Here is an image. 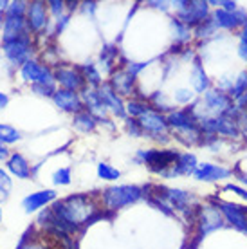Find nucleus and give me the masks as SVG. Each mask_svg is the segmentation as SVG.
<instances>
[{
  "mask_svg": "<svg viewBox=\"0 0 247 249\" xmlns=\"http://www.w3.org/2000/svg\"><path fill=\"white\" fill-rule=\"evenodd\" d=\"M51 210L56 217V228L53 231H63V233H74L80 226L88 224L98 217L96 204L88 195L83 193L54 200Z\"/></svg>",
  "mask_w": 247,
  "mask_h": 249,
  "instance_id": "nucleus-1",
  "label": "nucleus"
},
{
  "mask_svg": "<svg viewBox=\"0 0 247 249\" xmlns=\"http://www.w3.org/2000/svg\"><path fill=\"white\" fill-rule=\"evenodd\" d=\"M144 197V190L134 184H118L103 190V204L106 210H121L124 206L136 204Z\"/></svg>",
  "mask_w": 247,
  "mask_h": 249,
  "instance_id": "nucleus-2",
  "label": "nucleus"
},
{
  "mask_svg": "<svg viewBox=\"0 0 247 249\" xmlns=\"http://www.w3.org/2000/svg\"><path fill=\"white\" fill-rule=\"evenodd\" d=\"M179 159V154L173 150H137L136 161L139 164L148 166L152 172L159 174L161 177H166L168 172L175 166V162Z\"/></svg>",
  "mask_w": 247,
  "mask_h": 249,
  "instance_id": "nucleus-3",
  "label": "nucleus"
},
{
  "mask_svg": "<svg viewBox=\"0 0 247 249\" xmlns=\"http://www.w3.org/2000/svg\"><path fill=\"white\" fill-rule=\"evenodd\" d=\"M0 51H2V54H4L9 67L20 69L25 62L33 60V54H35V42H33L31 35H27V36L17 38V40L2 42V44H0Z\"/></svg>",
  "mask_w": 247,
  "mask_h": 249,
  "instance_id": "nucleus-4",
  "label": "nucleus"
},
{
  "mask_svg": "<svg viewBox=\"0 0 247 249\" xmlns=\"http://www.w3.org/2000/svg\"><path fill=\"white\" fill-rule=\"evenodd\" d=\"M18 76L22 78V81L29 83V85H35V83H49V85H56L54 81V71L47 65V63H42L38 60H29L25 62L22 67L18 69Z\"/></svg>",
  "mask_w": 247,
  "mask_h": 249,
  "instance_id": "nucleus-5",
  "label": "nucleus"
},
{
  "mask_svg": "<svg viewBox=\"0 0 247 249\" xmlns=\"http://www.w3.org/2000/svg\"><path fill=\"white\" fill-rule=\"evenodd\" d=\"M173 7H175V13H177V18L188 27L190 25H200L206 18H210L208 2H184V0H179V2H173Z\"/></svg>",
  "mask_w": 247,
  "mask_h": 249,
  "instance_id": "nucleus-6",
  "label": "nucleus"
},
{
  "mask_svg": "<svg viewBox=\"0 0 247 249\" xmlns=\"http://www.w3.org/2000/svg\"><path fill=\"white\" fill-rule=\"evenodd\" d=\"M141 128L144 134H148L150 137L154 139H159V141H166L168 134H170V124H168V119L164 114L157 112L155 108H148L146 112L142 114L141 118L137 119Z\"/></svg>",
  "mask_w": 247,
  "mask_h": 249,
  "instance_id": "nucleus-7",
  "label": "nucleus"
},
{
  "mask_svg": "<svg viewBox=\"0 0 247 249\" xmlns=\"http://www.w3.org/2000/svg\"><path fill=\"white\" fill-rule=\"evenodd\" d=\"M49 7H47V2H42V0H33L27 6V13H25V20H27V25H29V31L35 33V35H42L45 29H49Z\"/></svg>",
  "mask_w": 247,
  "mask_h": 249,
  "instance_id": "nucleus-8",
  "label": "nucleus"
},
{
  "mask_svg": "<svg viewBox=\"0 0 247 249\" xmlns=\"http://www.w3.org/2000/svg\"><path fill=\"white\" fill-rule=\"evenodd\" d=\"M53 71H54L56 85H60L58 89H65V90H72V92H78V90L85 89L87 81L80 69H74L71 65H58Z\"/></svg>",
  "mask_w": 247,
  "mask_h": 249,
  "instance_id": "nucleus-9",
  "label": "nucleus"
},
{
  "mask_svg": "<svg viewBox=\"0 0 247 249\" xmlns=\"http://www.w3.org/2000/svg\"><path fill=\"white\" fill-rule=\"evenodd\" d=\"M202 103L208 108V112L215 114V116H228L229 110L235 107L233 101H231V96L228 92L220 90V89H210V90H206Z\"/></svg>",
  "mask_w": 247,
  "mask_h": 249,
  "instance_id": "nucleus-10",
  "label": "nucleus"
},
{
  "mask_svg": "<svg viewBox=\"0 0 247 249\" xmlns=\"http://www.w3.org/2000/svg\"><path fill=\"white\" fill-rule=\"evenodd\" d=\"M224 226V215L222 212L211 204H206L200 208L198 213V235L204 237L210 231H215Z\"/></svg>",
  "mask_w": 247,
  "mask_h": 249,
  "instance_id": "nucleus-11",
  "label": "nucleus"
},
{
  "mask_svg": "<svg viewBox=\"0 0 247 249\" xmlns=\"http://www.w3.org/2000/svg\"><path fill=\"white\" fill-rule=\"evenodd\" d=\"M81 100H83V107H85L87 112H90L94 118L98 119V123H105L108 121L106 119V107L101 100V96H99L98 89H92V87H85L81 90Z\"/></svg>",
  "mask_w": 247,
  "mask_h": 249,
  "instance_id": "nucleus-12",
  "label": "nucleus"
},
{
  "mask_svg": "<svg viewBox=\"0 0 247 249\" xmlns=\"http://www.w3.org/2000/svg\"><path fill=\"white\" fill-rule=\"evenodd\" d=\"M51 100H53L54 107H58V108L63 110V112L78 114V112H81V110H85V107H83V100H81V94L72 92V90L58 89Z\"/></svg>",
  "mask_w": 247,
  "mask_h": 249,
  "instance_id": "nucleus-13",
  "label": "nucleus"
},
{
  "mask_svg": "<svg viewBox=\"0 0 247 249\" xmlns=\"http://www.w3.org/2000/svg\"><path fill=\"white\" fill-rule=\"evenodd\" d=\"M27 35H31V31H29L25 17H6L4 25L0 29V40L2 42L17 40V38L27 36Z\"/></svg>",
  "mask_w": 247,
  "mask_h": 249,
  "instance_id": "nucleus-14",
  "label": "nucleus"
},
{
  "mask_svg": "<svg viewBox=\"0 0 247 249\" xmlns=\"http://www.w3.org/2000/svg\"><path fill=\"white\" fill-rule=\"evenodd\" d=\"M98 92H99V96H101L103 103H105L106 110H110L114 116H118V118H121V119L126 118V108H124L123 100H121V96L110 87L108 81H103V83L99 85Z\"/></svg>",
  "mask_w": 247,
  "mask_h": 249,
  "instance_id": "nucleus-15",
  "label": "nucleus"
},
{
  "mask_svg": "<svg viewBox=\"0 0 247 249\" xmlns=\"http://www.w3.org/2000/svg\"><path fill=\"white\" fill-rule=\"evenodd\" d=\"M56 199H58L56 190H38V192L25 195L22 199V208H24L25 213H36L42 210L43 206L54 202Z\"/></svg>",
  "mask_w": 247,
  "mask_h": 249,
  "instance_id": "nucleus-16",
  "label": "nucleus"
},
{
  "mask_svg": "<svg viewBox=\"0 0 247 249\" xmlns=\"http://www.w3.org/2000/svg\"><path fill=\"white\" fill-rule=\"evenodd\" d=\"M215 29H235L238 25H244L247 22L246 11H224V9H216L215 15L211 17Z\"/></svg>",
  "mask_w": 247,
  "mask_h": 249,
  "instance_id": "nucleus-17",
  "label": "nucleus"
},
{
  "mask_svg": "<svg viewBox=\"0 0 247 249\" xmlns=\"http://www.w3.org/2000/svg\"><path fill=\"white\" fill-rule=\"evenodd\" d=\"M6 170L9 172V175L22 179V181H27L33 177L31 162L27 161L24 154H20V152H13L11 157L6 161Z\"/></svg>",
  "mask_w": 247,
  "mask_h": 249,
  "instance_id": "nucleus-18",
  "label": "nucleus"
},
{
  "mask_svg": "<svg viewBox=\"0 0 247 249\" xmlns=\"http://www.w3.org/2000/svg\"><path fill=\"white\" fill-rule=\"evenodd\" d=\"M218 208H220V212H222L224 217L231 222V226H235L236 230L247 235V213H246V208L236 206V204H231V202H222V200L218 202Z\"/></svg>",
  "mask_w": 247,
  "mask_h": 249,
  "instance_id": "nucleus-19",
  "label": "nucleus"
},
{
  "mask_svg": "<svg viewBox=\"0 0 247 249\" xmlns=\"http://www.w3.org/2000/svg\"><path fill=\"white\" fill-rule=\"evenodd\" d=\"M229 175H231V170L224 168V166H218V164L202 162V164H198L197 166L193 177H195L197 181L211 182V181H220V179H226V177H229Z\"/></svg>",
  "mask_w": 247,
  "mask_h": 249,
  "instance_id": "nucleus-20",
  "label": "nucleus"
},
{
  "mask_svg": "<svg viewBox=\"0 0 247 249\" xmlns=\"http://www.w3.org/2000/svg\"><path fill=\"white\" fill-rule=\"evenodd\" d=\"M134 81H136V78H132L124 69H119V71L112 72V78L108 83L119 96H128V94L134 92Z\"/></svg>",
  "mask_w": 247,
  "mask_h": 249,
  "instance_id": "nucleus-21",
  "label": "nucleus"
},
{
  "mask_svg": "<svg viewBox=\"0 0 247 249\" xmlns=\"http://www.w3.org/2000/svg\"><path fill=\"white\" fill-rule=\"evenodd\" d=\"M197 157L190 154V152H186V154H179V159L175 162V166H173L170 172H168L166 177H175V175H190V174H195V170H197Z\"/></svg>",
  "mask_w": 247,
  "mask_h": 249,
  "instance_id": "nucleus-22",
  "label": "nucleus"
},
{
  "mask_svg": "<svg viewBox=\"0 0 247 249\" xmlns=\"http://www.w3.org/2000/svg\"><path fill=\"white\" fill-rule=\"evenodd\" d=\"M192 85L195 89V92L198 94H204L206 90H210V78L206 74L204 67L200 60H195L192 67Z\"/></svg>",
  "mask_w": 247,
  "mask_h": 249,
  "instance_id": "nucleus-23",
  "label": "nucleus"
},
{
  "mask_svg": "<svg viewBox=\"0 0 247 249\" xmlns=\"http://www.w3.org/2000/svg\"><path fill=\"white\" fill-rule=\"evenodd\" d=\"M72 126L81 134H88V132H94V128L98 126V119L94 118L90 112L81 110V112L72 116Z\"/></svg>",
  "mask_w": 247,
  "mask_h": 249,
  "instance_id": "nucleus-24",
  "label": "nucleus"
},
{
  "mask_svg": "<svg viewBox=\"0 0 247 249\" xmlns=\"http://www.w3.org/2000/svg\"><path fill=\"white\" fill-rule=\"evenodd\" d=\"M20 139H22L20 130H17L15 126H11V124H7V123H0V143H4L6 146H9V144L18 143Z\"/></svg>",
  "mask_w": 247,
  "mask_h": 249,
  "instance_id": "nucleus-25",
  "label": "nucleus"
},
{
  "mask_svg": "<svg viewBox=\"0 0 247 249\" xmlns=\"http://www.w3.org/2000/svg\"><path fill=\"white\" fill-rule=\"evenodd\" d=\"M170 25H172V31H173V40H175L177 44H184V42H188V40L192 38L190 27L186 24H182L179 18H172Z\"/></svg>",
  "mask_w": 247,
  "mask_h": 249,
  "instance_id": "nucleus-26",
  "label": "nucleus"
},
{
  "mask_svg": "<svg viewBox=\"0 0 247 249\" xmlns=\"http://www.w3.org/2000/svg\"><path fill=\"white\" fill-rule=\"evenodd\" d=\"M124 108H126V114H128V118L139 119L142 114L146 112L148 108H152V107H150L146 101H142V100H130L128 103L124 105Z\"/></svg>",
  "mask_w": 247,
  "mask_h": 249,
  "instance_id": "nucleus-27",
  "label": "nucleus"
},
{
  "mask_svg": "<svg viewBox=\"0 0 247 249\" xmlns=\"http://www.w3.org/2000/svg\"><path fill=\"white\" fill-rule=\"evenodd\" d=\"M96 172H98L99 179H103V181H118L121 177V172L118 168H114L112 164H108V162H99Z\"/></svg>",
  "mask_w": 247,
  "mask_h": 249,
  "instance_id": "nucleus-28",
  "label": "nucleus"
},
{
  "mask_svg": "<svg viewBox=\"0 0 247 249\" xmlns=\"http://www.w3.org/2000/svg\"><path fill=\"white\" fill-rule=\"evenodd\" d=\"M13 192V179L9 172L0 168V200H6Z\"/></svg>",
  "mask_w": 247,
  "mask_h": 249,
  "instance_id": "nucleus-29",
  "label": "nucleus"
},
{
  "mask_svg": "<svg viewBox=\"0 0 247 249\" xmlns=\"http://www.w3.org/2000/svg\"><path fill=\"white\" fill-rule=\"evenodd\" d=\"M72 181V174H71V168L69 166H63V168H58L53 174V184L54 186H69Z\"/></svg>",
  "mask_w": 247,
  "mask_h": 249,
  "instance_id": "nucleus-30",
  "label": "nucleus"
},
{
  "mask_svg": "<svg viewBox=\"0 0 247 249\" xmlns=\"http://www.w3.org/2000/svg\"><path fill=\"white\" fill-rule=\"evenodd\" d=\"M27 6H29V2H25V0H13L6 9V17H25Z\"/></svg>",
  "mask_w": 247,
  "mask_h": 249,
  "instance_id": "nucleus-31",
  "label": "nucleus"
},
{
  "mask_svg": "<svg viewBox=\"0 0 247 249\" xmlns=\"http://www.w3.org/2000/svg\"><path fill=\"white\" fill-rule=\"evenodd\" d=\"M29 87H31V92L35 96H40V98H53L54 92L58 90L56 85H49V83H35Z\"/></svg>",
  "mask_w": 247,
  "mask_h": 249,
  "instance_id": "nucleus-32",
  "label": "nucleus"
},
{
  "mask_svg": "<svg viewBox=\"0 0 247 249\" xmlns=\"http://www.w3.org/2000/svg\"><path fill=\"white\" fill-rule=\"evenodd\" d=\"M246 92H247V72H240V76L233 81V89H231L229 94L236 100V98L244 96Z\"/></svg>",
  "mask_w": 247,
  "mask_h": 249,
  "instance_id": "nucleus-33",
  "label": "nucleus"
},
{
  "mask_svg": "<svg viewBox=\"0 0 247 249\" xmlns=\"http://www.w3.org/2000/svg\"><path fill=\"white\" fill-rule=\"evenodd\" d=\"M47 7H49V15H53L54 20H58L60 17L65 15V2L63 0H49Z\"/></svg>",
  "mask_w": 247,
  "mask_h": 249,
  "instance_id": "nucleus-34",
  "label": "nucleus"
},
{
  "mask_svg": "<svg viewBox=\"0 0 247 249\" xmlns=\"http://www.w3.org/2000/svg\"><path fill=\"white\" fill-rule=\"evenodd\" d=\"M193 98H195V92L190 90V89H177V90L173 92V100L177 101V103H182V105L193 101Z\"/></svg>",
  "mask_w": 247,
  "mask_h": 249,
  "instance_id": "nucleus-35",
  "label": "nucleus"
},
{
  "mask_svg": "<svg viewBox=\"0 0 247 249\" xmlns=\"http://www.w3.org/2000/svg\"><path fill=\"white\" fill-rule=\"evenodd\" d=\"M215 31H216V29H215V24H213L211 17H210V18H206L200 25H197V36L198 38L210 36V35H213Z\"/></svg>",
  "mask_w": 247,
  "mask_h": 249,
  "instance_id": "nucleus-36",
  "label": "nucleus"
},
{
  "mask_svg": "<svg viewBox=\"0 0 247 249\" xmlns=\"http://www.w3.org/2000/svg\"><path fill=\"white\" fill-rule=\"evenodd\" d=\"M124 126H126V132H128L130 136L134 137H141L144 132H142L141 124H139V121L134 118H126L124 119Z\"/></svg>",
  "mask_w": 247,
  "mask_h": 249,
  "instance_id": "nucleus-37",
  "label": "nucleus"
},
{
  "mask_svg": "<svg viewBox=\"0 0 247 249\" xmlns=\"http://www.w3.org/2000/svg\"><path fill=\"white\" fill-rule=\"evenodd\" d=\"M17 249H47V248H45L42 242H38V240H29L27 235H24V238L20 240Z\"/></svg>",
  "mask_w": 247,
  "mask_h": 249,
  "instance_id": "nucleus-38",
  "label": "nucleus"
},
{
  "mask_svg": "<svg viewBox=\"0 0 247 249\" xmlns=\"http://www.w3.org/2000/svg\"><path fill=\"white\" fill-rule=\"evenodd\" d=\"M226 190H228V192L236 193V195H240L242 199L247 200V192H246V190H242L240 186H236V184H228V186H226Z\"/></svg>",
  "mask_w": 247,
  "mask_h": 249,
  "instance_id": "nucleus-39",
  "label": "nucleus"
},
{
  "mask_svg": "<svg viewBox=\"0 0 247 249\" xmlns=\"http://www.w3.org/2000/svg\"><path fill=\"white\" fill-rule=\"evenodd\" d=\"M11 154H13V152H11V150H9V148H7L6 144H4V143H0V161H4V162H6L7 159L11 157Z\"/></svg>",
  "mask_w": 247,
  "mask_h": 249,
  "instance_id": "nucleus-40",
  "label": "nucleus"
},
{
  "mask_svg": "<svg viewBox=\"0 0 247 249\" xmlns=\"http://www.w3.org/2000/svg\"><path fill=\"white\" fill-rule=\"evenodd\" d=\"M218 6H222L224 11H236V2L226 0V2H218Z\"/></svg>",
  "mask_w": 247,
  "mask_h": 249,
  "instance_id": "nucleus-41",
  "label": "nucleus"
},
{
  "mask_svg": "<svg viewBox=\"0 0 247 249\" xmlns=\"http://www.w3.org/2000/svg\"><path fill=\"white\" fill-rule=\"evenodd\" d=\"M238 54H240L242 60H246L247 62V42H242L240 40V45H238Z\"/></svg>",
  "mask_w": 247,
  "mask_h": 249,
  "instance_id": "nucleus-42",
  "label": "nucleus"
},
{
  "mask_svg": "<svg viewBox=\"0 0 247 249\" xmlns=\"http://www.w3.org/2000/svg\"><path fill=\"white\" fill-rule=\"evenodd\" d=\"M9 105V96L6 92H0V110H4Z\"/></svg>",
  "mask_w": 247,
  "mask_h": 249,
  "instance_id": "nucleus-43",
  "label": "nucleus"
},
{
  "mask_svg": "<svg viewBox=\"0 0 247 249\" xmlns=\"http://www.w3.org/2000/svg\"><path fill=\"white\" fill-rule=\"evenodd\" d=\"M148 6L155 7V9H161V11H166V9H168V2H148Z\"/></svg>",
  "mask_w": 247,
  "mask_h": 249,
  "instance_id": "nucleus-44",
  "label": "nucleus"
},
{
  "mask_svg": "<svg viewBox=\"0 0 247 249\" xmlns=\"http://www.w3.org/2000/svg\"><path fill=\"white\" fill-rule=\"evenodd\" d=\"M7 6H9V0H0V13H4V15H6Z\"/></svg>",
  "mask_w": 247,
  "mask_h": 249,
  "instance_id": "nucleus-45",
  "label": "nucleus"
},
{
  "mask_svg": "<svg viewBox=\"0 0 247 249\" xmlns=\"http://www.w3.org/2000/svg\"><path fill=\"white\" fill-rule=\"evenodd\" d=\"M240 40L242 42H247V22L244 24V31L240 33Z\"/></svg>",
  "mask_w": 247,
  "mask_h": 249,
  "instance_id": "nucleus-46",
  "label": "nucleus"
},
{
  "mask_svg": "<svg viewBox=\"0 0 247 249\" xmlns=\"http://www.w3.org/2000/svg\"><path fill=\"white\" fill-rule=\"evenodd\" d=\"M238 179H240L244 184H247V174H238Z\"/></svg>",
  "mask_w": 247,
  "mask_h": 249,
  "instance_id": "nucleus-47",
  "label": "nucleus"
},
{
  "mask_svg": "<svg viewBox=\"0 0 247 249\" xmlns=\"http://www.w3.org/2000/svg\"><path fill=\"white\" fill-rule=\"evenodd\" d=\"M2 215H4V213H2V206H0V224H2Z\"/></svg>",
  "mask_w": 247,
  "mask_h": 249,
  "instance_id": "nucleus-48",
  "label": "nucleus"
}]
</instances>
